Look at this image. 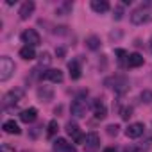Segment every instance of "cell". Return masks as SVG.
Returning <instances> with one entry per match:
<instances>
[{"label":"cell","instance_id":"obj_30","mask_svg":"<svg viewBox=\"0 0 152 152\" xmlns=\"http://www.w3.org/2000/svg\"><path fill=\"white\" fill-rule=\"evenodd\" d=\"M0 152H15V148H13L11 145H7V143H6V145L0 147Z\"/></svg>","mask_w":152,"mask_h":152},{"label":"cell","instance_id":"obj_9","mask_svg":"<svg viewBox=\"0 0 152 152\" xmlns=\"http://www.w3.org/2000/svg\"><path fill=\"white\" fill-rule=\"evenodd\" d=\"M143 132H145V125H143V124H140V122H136V124H131V125L125 129V134H127V138H140Z\"/></svg>","mask_w":152,"mask_h":152},{"label":"cell","instance_id":"obj_26","mask_svg":"<svg viewBox=\"0 0 152 152\" xmlns=\"http://www.w3.org/2000/svg\"><path fill=\"white\" fill-rule=\"evenodd\" d=\"M113 16H115V20H122V18H124V7L118 6V7L115 9V15H113Z\"/></svg>","mask_w":152,"mask_h":152},{"label":"cell","instance_id":"obj_31","mask_svg":"<svg viewBox=\"0 0 152 152\" xmlns=\"http://www.w3.org/2000/svg\"><path fill=\"white\" fill-rule=\"evenodd\" d=\"M124 152H136V147H125Z\"/></svg>","mask_w":152,"mask_h":152},{"label":"cell","instance_id":"obj_1","mask_svg":"<svg viewBox=\"0 0 152 152\" xmlns=\"http://www.w3.org/2000/svg\"><path fill=\"white\" fill-rule=\"evenodd\" d=\"M131 22L134 25H141V23L152 22V2H145L138 9H134L132 15H131Z\"/></svg>","mask_w":152,"mask_h":152},{"label":"cell","instance_id":"obj_29","mask_svg":"<svg viewBox=\"0 0 152 152\" xmlns=\"http://www.w3.org/2000/svg\"><path fill=\"white\" fill-rule=\"evenodd\" d=\"M107 134L109 136H116L118 134V125H107Z\"/></svg>","mask_w":152,"mask_h":152},{"label":"cell","instance_id":"obj_11","mask_svg":"<svg viewBox=\"0 0 152 152\" xmlns=\"http://www.w3.org/2000/svg\"><path fill=\"white\" fill-rule=\"evenodd\" d=\"M41 79L50 81V83H63V72L61 70H47L45 73H41Z\"/></svg>","mask_w":152,"mask_h":152},{"label":"cell","instance_id":"obj_32","mask_svg":"<svg viewBox=\"0 0 152 152\" xmlns=\"http://www.w3.org/2000/svg\"><path fill=\"white\" fill-rule=\"evenodd\" d=\"M57 56H61V57H63V56H64V50H63V48H57Z\"/></svg>","mask_w":152,"mask_h":152},{"label":"cell","instance_id":"obj_27","mask_svg":"<svg viewBox=\"0 0 152 152\" xmlns=\"http://www.w3.org/2000/svg\"><path fill=\"white\" fill-rule=\"evenodd\" d=\"M116 56H118V61H120V63H124V59L129 57V54H127L125 50H122V48H116Z\"/></svg>","mask_w":152,"mask_h":152},{"label":"cell","instance_id":"obj_22","mask_svg":"<svg viewBox=\"0 0 152 152\" xmlns=\"http://www.w3.org/2000/svg\"><path fill=\"white\" fill-rule=\"evenodd\" d=\"M57 129H59V125H57V120H50V122H48V131H47L48 138H50V136H54V134L57 132Z\"/></svg>","mask_w":152,"mask_h":152},{"label":"cell","instance_id":"obj_21","mask_svg":"<svg viewBox=\"0 0 152 152\" xmlns=\"http://www.w3.org/2000/svg\"><path fill=\"white\" fill-rule=\"evenodd\" d=\"M86 45H88V48H91V50H97V48L100 47V39H99L97 36H90V38L86 39Z\"/></svg>","mask_w":152,"mask_h":152},{"label":"cell","instance_id":"obj_3","mask_svg":"<svg viewBox=\"0 0 152 152\" xmlns=\"http://www.w3.org/2000/svg\"><path fill=\"white\" fill-rule=\"evenodd\" d=\"M15 63H13V59L11 57H7V56H4L2 59H0V81L2 83H6L11 75L15 73Z\"/></svg>","mask_w":152,"mask_h":152},{"label":"cell","instance_id":"obj_23","mask_svg":"<svg viewBox=\"0 0 152 152\" xmlns=\"http://www.w3.org/2000/svg\"><path fill=\"white\" fill-rule=\"evenodd\" d=\"M50 61H52V57H50L48 52H43V54L39 56V64H41V66H43V64H50Z\"/></svg>","mask_w":152,"mask_h":152},{"label":"cell","instance_id":"obj_15","mask_svg":"<svg viewBox=\"0 0 152 152\" xmlns=\"http://www.w3.org/2000/svg\"><path fill=\"white\" fill-rule=\"evenodd\" d=\"M93 111H95V116L97 118H106V115H107V109H106V106L102 104V100H95L93 102Z\"/></svg>","mask_w":152,"mask_h":152},{"label":"cell","instance_id":"obj_13","mask_svg":"<svg viewBox=\"0 0 152 152\" xmlns=\"http://www.w3.org/2000/svg\"><path fill=\"white\" fill-rule=\"evenodd\" d=\"M32 11H34V2H32V0H27V2H23V4H22V7H20L18 15H20V18H22V20H27V18L32 15Z\"/></svg>","mask_w":152,"mask_h":152},{"label":"cell","instance_id":"obj_8","mask_svg":"<svg viewBox=\"0 0 152 152\" xmlns=\"http://www.w3.org/2000/svg\"><path fill=\"white\" fill-rule=\"evenodd\" d=\"M54 150L56 152H77V150H75V147L72 143H68L64 138H57L54 141Z\"/></svg>","mask_w":152,"mask_h":152},{"label":"cell","instance_id":"obj_33","mask_svg":"<svg viewBox=\"0 0 152 152\" xmlns=\"http://www.w3.org/2000/svg\"><path fill=\"white\" fill-rule=\"evenodd\" d=\"M104 152H116V150L113 147H107V148H104Z\"/></svg>","mask_w":152,"mask_h":152},{"label":"cell","instance_id":"obj_2","mask_svg":"<svg viewBox=\"0 0 152 152\" xmlns=\"http://www.w3.org/2000/svg\"><path fill=\"white\" fill-rule=\"evenodd\" d=\"M22 99H23V91H22L20 88H16V90H11V91H7V93L4 95L2 106H4V109L15 107V106H18V104L22 102Z\"/></svg>","mask_w":152,"mask_h":152},{"label":"cell","instance_id":"obj_34","mask_svg":"<svg viewBox=\"0 0 152 152\" xmlns=\"http://www.w3.org/2000/svg\"><path fill=\"white\" fill-rule=\"evenodd\" d=\"M150 50H152V47H150Z\"/></svg>","mask_w":152,"mask_h":152},{"label":"cell","instance_id":"obj_16","mask_svg":"<svg viewBox=\"0 0 152 152\" xmlns=\"http://www.w3.org/2000/svg\"><path fill=\"white\" fill-rule=\"evenodd\" d=\"M2 129H4V132H7V134H20V127H18V124H16L15 120L4 122Z\"/></svg>","mask_w":152,"mask_h":152},{"label":"cell","instance_id":"obj_25","mask_svg":"<svg viewBox=\"0 0 152 152\" xmlns=\"http://www.w3.org/2000/svg\"><path fill=\"white\" fill-rule=\"evenodd\" d=\"M68 9H72V4H64V6H61V7H57V15H61V16H64L66 13H68Z\"/></svg>","mask_w":152,"mask_h":152},{"label":"cell","instance_id":"obj_5","mask_svg":"<svg viewBox=\"0 0 152 152\" xmlns=\"http://www.w3.org/2000/svg\"><path fill=\"white\" fill-rule=\"evenodd\" d=\"M22 41H23L27 47H38V45L41 43V38H39V34H38L34 29H27V31L22 32Z\"/></svg>","mask_w":152,"mask_h":152},{"label":"cell","instance_id":"obj_28","mask_svg":"<svg viewBox=\"0 0 152 152\" xmlns=\"http://www.w3.org/2000/svg\"><path fill=\"white\" fill-rule=\"evenodd\" d=\"M129 116H132V107H124V109H122V118L127 120Z\"/></svg>","mask_w":152,"mask_h":152},{"label":"cell","instance_id":"obj_20","mask_svg":"<svg viewBox=\"0 0 152 152\" xmlns=\"http://www.w3.org/2000/svg\"><path fill=\"white\" fill-rule=\"evenodd\" d=\"M38 97H39L41 100H45V102H48V100H52V97H54V91H52L50 88H47V86H43V88H39V90H38Z\"/></svg>","mask_w":152,"mask_h":152},{"label":"cell","instance_id":"obj_7","mask_svg":"<svg viewBox=\"0 0 152 152\" xmlns=\"http://www.w3.org/2000/svg\"><path fill=\"white\" fill-rule=\"evenodd\" d=\"M106 84H113L111 88H115L118 93H124V91H127V88H129V83H127V79H125V77L107 79V81H106Z\"/></svg>","mask_w":152,"mask_h":152},{"label":"cell","instance_id":"obj_14","mask_svg":"<svg viewBox=\"0 0 152 152\" xmlns=\"http://www.w3.org/2000/svg\"><path fill=\"white\" fill-rule=\"evenodd\" d=\"M143 63H145V59H143V56L138 54V52H132V54H129V57H127V66H129V68H138V66H141Z\"/></svg>","mask_w":152,"mask_h":152},{"label":"cell","instance_id":"obj_18","mask_svg":"<svg viewBox=\"0 0 152 152\" xmlns=\"http://www.w3.org/2000/svg\"><path fill=\"white\" fill-rule=\"evenodd\" d=\"M91 9L95 13H106L109 9V4L106 0H91Z\"/></svg>","mask_w":152,"mask_h":152},{"label":"cell","instance_id":"obj_19","mask_svg":"<svg viewBox=\"0 0 152 152\" xmlns=\"http://www.w3.org/2000/svg\"><path fill=\"white\" fill-rule=\"evenodd\" d=\"M20 57L22 59H25V61H31V59H34L36 57V52H34V47H22L20 48Z\"/></svg>","mask_w":152,"mask_h":152},{"label":"cell","instance_id":"obj_6","mask_svg":"<svg viewBox=\"0 0 152 152\" xmlns=\"http://www.w3.org/2000/svg\"><path fill=\"white\" fill-rule=\"evenodd\" d=\"M66 132H68V136H70V138H73V141H75V143H83L84 136H83V132H81V129H79V125H77V124L68 122V124H66Z\"/></svg>","mask_w":152,"mask_h":152},{"label":"cell","instance_id":"obj_24","mask_svg":"<svg viewBox=\"0 0 152 152\" xmlns=\"http://www.w3.org/2000/svg\"><path fill=\"white\" fill-rule=\"evenodd\" d=\"M141 100L143 102H147V104H152V91H148V90H145V91H141Z\"/></svg>","mask_w":152,"mask_h":152},{"label":"cell","instance_id":"obj_17","mask_svg":"<svg viewBox=\"0 0 152 152\" xmlns=\"http://www.w3.org/2000/svg\"><path fill=\"white\" fill-rule=\"evenodd\" d=\"M68 70H70V77H72L73 81H77V79L81 77V64H79L77 61L68 63Z\"/></svg>","mask_w":152,"mask_h":152},{"label":"cell","instance_id":"obj_12","mask_svg":"<svg viewBox=\"0 0 152 152\" xmlns=\"http://www.w3.org/2000/svg\"><path fill=\"white\" fill-rule=\"evenodd\" d=\"M36 116H38L36 107H29V109H23V111L20 113V120H22L23 124H32V122L36 120Z\"/></svg>","mask_w":152,"mask_h":152},{"label":"cell","instance_id":"obj_10","mask_svg":"<svg viewBox=\"0 0 152 152\" xmlns=\"http://www.w3.org/2000/svg\"><path fill=\"white\" fill-rule=\"evenodd\" d=\"M100 147V138L97 132H90L86 136V152H95Z\"/></svg>","mask_w":152,"mask_h":152},{"label":"cell","instance_id":"obj_4","mask_svg":"<svg viewBox=\"0 0 152 152\" xmlns=\"http://www.w3.org/2000/svg\"><path fill=\"white\" fill-rule=\"evenodd\" d=\"M86 111H88V100L84 97H77L72 102V115L73 116L83 118V116H86Z\"/></svg>","mask_w":152,"mask_h":152}]
</instances>
